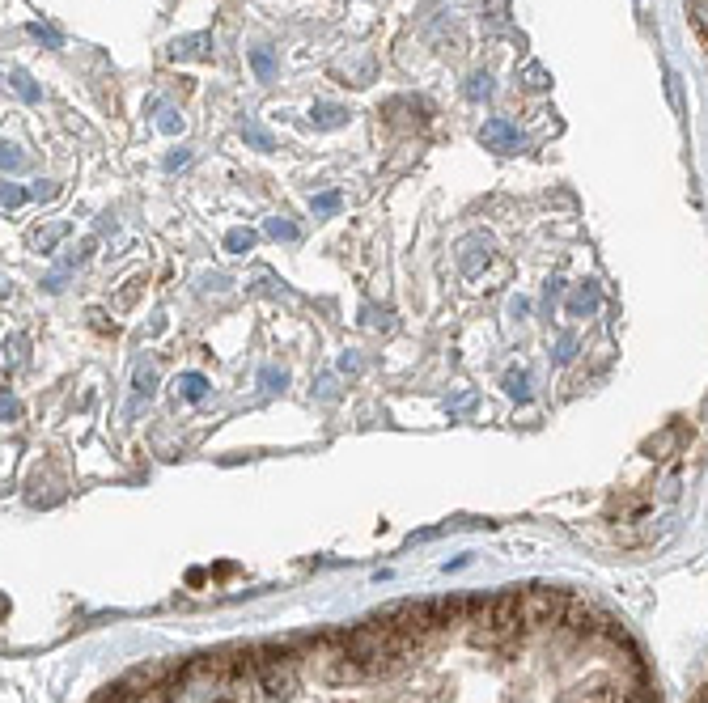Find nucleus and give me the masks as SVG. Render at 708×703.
Listing matches in <instances>:
<instances>
[{"label": "nucleus", "instance_id": "nucleus-2", "mask_svg": "<svg viewBox=\"0 0 708 703\" xmlns=\"http://www.w3.org/2000/svg\"><path fill=\"white\" fill-rule=\"evenodd\" d=\"M484 144H492V149H501V153H513V149H522V132L513 128L509 119H488L484 123Z\"/></svg>", "mask_w": 708, "mask_h": 703}, {"label": "nucleus", "instance_id": "nucleus-19", "mask_svg": "<svg viewBox=\"0 0 708 703\" xmlns=\"http://www.w3.org/2000/svg\"><path fill=\"white\" fill-rule=\"evenodd\" d=\"M183 161H187V153H183V149H179V153H170V157H166V166H170V170H174V166H183Z\"/></svg>", "mask_w": 708, "mask_h": 703}, {"label": "nucleus", "instance_id": "nucleus-7", "mask_svg": "<svg viewBox=\"0 0 708 703\" xmlns=\"http://www.w3.org/2000/svg\"><path fill=\"white\" fill-rule=\"evenodd\" d=\"M687 9H692V22H696V30L704 34V43H708V0H687Z\"/></svg>", "mask_w": 708, "mask_h": 703}, {"label": "nucleus", "instance_id": "nucleus-10", "mask_svg": "<svg viewBox=\"0 0 708 703\" xmlns=\"http://www.w3.org/2000/svg\"><path fill=\"white\" fill-rule=\"evenodd\" d=\"M13 85H17V94H22V98H30V102L39 98V89L30 85V77H26V72H13Z\"/></svg>", "mask_w": 708, "mask_h": 703}, {"label": "nucleus", "instance_id": "nucleus-11", "mask_svg": "<svg viewBox=\"0 0 708 703\" xmlns=\"http://www.w3.org/2000/svg\"><path fill=\"white\" fill-rule=\"evenodd\" d=\"M26 204V191L17 183H5V208H22Z\"/></svg>", "mask_w": 708, "mask_h": 703}, {"label": "nucleus", "instance_id": "nucleus-14", "mask_svg": "<svg viewBox=\"0 0 708 703\" xmlns=\"http://www.w3.org/2000/svg\"><path fill=\"white\" fill-rule=\"evenodd\" d=\"M26 161H22V153L13 149V144H5V170H22Z\"/></svg>", "mask_w": 708, "mask_h": 703}, {"label": "nucleus", "instance_id": "nucleus-18", "mask_svg": "<svg viewBox=\"0 0 708 703\" xmlns=\"http://www.w3.org/2000/svg\"><path fill=\"white\" fill-rule=\"evenodd\" d=\"M183 386H187V394H191V399H196V394L204 390V382H200V377H187V382H183Z\"/></svg>", "mask_w": 708, "mask_h": 703}, {"label": "nucleus", "instance_id": "nucleus-17", "mask_svg": "<svg viewBox=\"0 0 708 703\" xmlns=\"http://www.w3.org/2000/svg\"><path fill=\"white\" fill-rule=\"evenodd\" d=\"M692 703H708V674H704V682L696 687V695H692Z\"/></svg>", "mask_w": 708, "mask_h": 703}, {"label": "nucleus", "instance_id": "nucleus-9", "mask_svg": "<svg viewBox=\"0 0 708 703\" xmlns=\"http://www.w3.org/2000/svg\"><path fill=\"white\" fill-rule=\"evenodd\" d=\"M268 233H272V238H297V225L293 221H268Z\"/></svg>", "mask_w": 708, "mask_h": 703}, {"label": "nucleus", "instance_id": "nucleus-1", "mask_svg": "<svg viewBox=\"0 0 708 703\" xmlns=\"http://www.w3.org/2000/svg\"><path fill=\"white\" fill-rule=\"evenodd\" d=\"M94 703H662L611 606L505 585L136 670Z\"/></svg>", "mask_w": 708, "mask_h": 703}, {"label": "nucleus", "instance_id": "nucleus-8", "mask_svg": "<svg viewBox=\"0 0 708 703\" xmlns=\"http://www.w3.org/2000/svg\"><path fill=\"white\" fill-rule=\"evenodd\" d=\"M242 136L251 140V144H259V149H276V144H272V136H268V132H259L255 123H246V128H242Z\"/></svg>", "mask_w": 708, "mask_h": 703}, {"label": "nucleus", "instance_id": "nucleus-12", "mask_svg": "<svg viewBox=\"0 0 708 703\" xmlns=\"http://www.w3.org/2000/svg\"><path fill=\"white\" fill-rule=\"evenodd\" d=\"M335 208H340V195H314V212H335Z\"/></svg>", "mask_w": 708, "mask_h": 703}, {"label": "nucleus", "instance_id": "nucleus-13", "mask_svg": "<svg viewBox=\"0 0 708 703\" xmlns=\"http://www.w3.org/2000/svg\"><path fill=\"white\" fill-rule=\"evenodd\" d=\"M467 94H471V98H488V94H492V85H488V77H475V81L467 85Z\"/></svg>", "mask_w": 708, "mask_h": 703}, {"label": "nucleus", "instance_id": "nucleus-4", "mask_svg": "<svg viewBox=\"0 0 708 703\" xmlns=\"http://www.w3.org/2000/svg\"><path fill=\"white\" fill-rule=\"evenodd\" d=\"M251 64H255V72H259V81H272V77H276V60H272V51L255 47V51H251Z\"/></svg>", "mask_w": 708, "mask_h": 703}, {"label": "nucleus", "instance_id": "nucleus-3", "mask_svg": "<svg viewBox=\"0 0 708 703\" xmlns=\"http://www.w3.org/2000/svg\"><path fill=\"white\" fill-rule=\"evenodd\" d=\"M310 115H314V123H318V128H340V123L348 119V111H344V106H331V102H318Z\"/></svg>", "mask_w": 708, "mask_h": 703}, {"label": "nucleus", "instance_id": "nucleus-6", "mask_svg": "<svg viewBox=\"0 0 708 703\" xmlns=\"http://www.w3.org/2000/svg\"><path fill=\"white\" fill-rule=\"evenodd\" d=\"M204 43H208L204 34H200V39H183V43L170 47V56H174V60H179V56H204Z\"/></svg>", "mask_w": 708, "mask_h": 703}, {"label": "nucleus", "instance_id": "nucleus-15", "mask_svg": "<svg viewBox=\"0 0 708 703\" xmlns=\"http://www.w3.org/2000/svg\"><path fill=\"white\" fill-rule=\"evenodd\" d=\"M162 132H183V119L174 115V111H166V115H162Z\"/></svg>", "mask_w": 708, "mask_h": 703}, {"label": "nucleus", "instance_id": "nucleus-16", "mask_svg": "<svg viewBox=\"0 0 708 703\" xmlns=\"http://www.w3.org/2000/svg\"><path fill=\"white\" fill-rule=\"evenodd\" d=\"M30 30H34V34H39V39H47L51 47H56V43H60V39H56V30H47V26H30Z\"/></svg>", "mask_w": 708, "mask_h": 703}, {"label": "nucleus", "instance_id": "nucleus-5", "mask_svg": "<svg viewBox=\"0 0 708 703\" xmlns=\"http://www.w3.org/2000/svg\"><path fill=\"white\" fill-rule=\"evenodd\" d=\"M225 246L234 250V255H242V250L255 246V233H251V229H229V233H225Z\"/></svg>", "mask_w": 708, "mask_h": 703}]
</instances>
